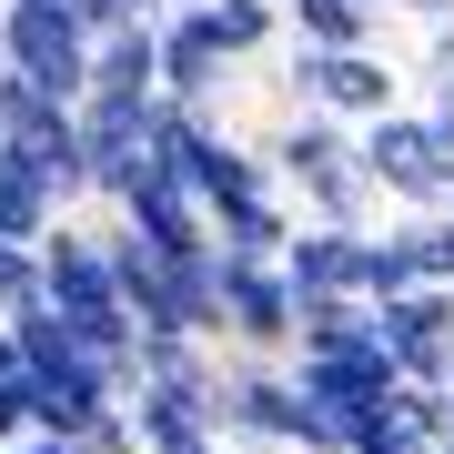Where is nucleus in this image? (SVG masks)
I'll list each match as a JSON object with an SVG mask.
<instances>
[{"label":"nucleus","mask_w":454,"mask_h":454,"mask_svg":"<svg viewBox=\"0 0 454 454\" xmlns=\"http://www.w3.org/2000/svg\"><path fill=\"white\" fill-rule=\"evenodd\" d=\"M273 182L313 212V223H364V212L384 202L373 172H364V152H354V121H333V112H303L273 142Z\"/></svg>","instance_id":"1"},{"label":"nucleus","mask_w":454,"mask_h":454,"mask_svg":"<svg viewBox=\"0 0 454 454\" xmlns=\"http://www.w3.org/2000/svg\"><path fill=\"white\" fill-rule=\"evenodd\" d=\"M354 152H364V172H373V192H384V202H404V212H454V152H444L434 112H404V101H394L384 121L354 131Z\"/></svg>","instance_id":"2"},{"label":"nucleus","mask_w":454,"mask_h":454,"mask_svg":"<svg viewBox=\"0 0 454 454\" xmlns=\"http://www.w3.org/2000/svg\"><path fill=\"white\" fill-rule=\"evenodd\" d=\"M0 61L20 71V82L82 101L91 91V31L71 0H0Z\"/></svg>","instance_id":"3"},{"label":"nucleus","mask_w":454,"mask_h":454,"mask_svg":"<svg viewBox=\"0 0 454 454\" xmlns=\"http://www.w3.org/2000/svg\"><path fill=\"white\" fill-rule=\"evenodd\" d=\"M152 131H162V91H82V152L101 202H121L152 172Z\"/></svg>","instance_id":"4"},{"label":"nucleus","mask_w":454,"mask_h":454,"mask_svg":"<svg viewBox=\"0 0 454 454\" xmlns=\"http://www.w3.org/2000/svg\"><path fill=\"white\" fill-rule=\"evenodd\" d=\"M373 343L394 354L404 384L454 394V283H414V293H394V303H373Z\"/></svg>","instance_id":"5"},{"label":"nucleus","mask_w":454,"mask_h":454,"mask_svg":"<svg viewBox=\"0 0 454 454\" xmlns=\"http://www.w3.org/2000/svg\"><path fill=\"white\" fill-rule=\"evenodd\" d=\"M293 82H303V112H333V121H384L394 112V61L384 51H303V61H293Z\"/></svg>","instance_id":"6"},{"label":"nucleus","mask_w":454,"mask_h":454,"mask_svg":"<svg viewBox=\"0 0 454 454\" xmlns=\"http://www.w3.org/2000/svg\"><path fill=\"white\" fill-rule=\"evenodd\" d=\"M223 444L293 454V444H303V384H293V373H273V364L223 373Z\"/></svg>","instance_id":"7"},{"label":"nucleus","mask_w":454,"mask_h":454,"mask_svg":"<svg viewBox=\"0 0 454 454\" xmlns=\"http://www.w3.org/2000/svg\"><path fill=\"white\" fill-rule=\"evenodd\" d=\"M293 273L283 262H243L223 253V343H243V354H273V343H293Z\"/></svg>","instance_id":"8"},{"label":"nucleus","mask_w":454,"mask_h":454,"mask_svg":"<svg viewBox=\"0 0 454 454\" xmlns=\"http://www.w3.org/2000/svg\"><path fill=\"white\" fill-rule=\"evenodd\" d=\"M232 82V41L212 20V0H172L162 11V101H212Z\"/></svg>","instance_id":"9"},{"label":"nucleus","mask_w":454,"mask_h":454,"mask_svg":"<svg viewBox=\"0 0 454 454\" xmlns=\"http://www.w3.org/2000/svg\"><path fill=\"white\" fill-rule=\"evenodd\" d=\"M121 232H142L152 253H212V212H202V192H192L182 172H162V162L121 192Z\"/></svg>","instance_id":"10"},{"label":"nucleus","mask_w":454,"mask_h":454,"mask_svg":"<svg viewBox=\"0 0 454 454\" xmlns=\"http://www.w3.org/2000/svg\"><path fill=\"white\" fill-rule=\"evenodd\" d=\"M131 424H142L152 454L212 444V434H223V373H212V384H142V394H131Z\"/></svg>","instance_id":"11"},{"label":"nucleus","mask_w":454,"mask_h":454,"mask_svg":"<svg viewBox=\"0 0 454 454\" xmlns=\"http://www.w3.org/2000/svg\"><path fill=\"white\" fill-rule=\"evenodd\" d=\"M293 384H303L313 404H333V414H364V404H384V394H404V373H394L384 343H354V354H303Z\"/></svg>","instance_id":"12"},{"label":"nucleus","mask_w":454,"mask_h":454,"mask_svg":"<svg viewBox=\"0 0 454 454\" xmlns=\"http://www.w3.org/2000/svg\"><path fill=\"white\" fill-rule=\"evenodd\" d=\"M61 182L31 142H0V243H51V223H61Z\"/></svg>","instance_id":"13"},{"label":"nucleus","mask_w":454,"mask_h":454,"mask_svg":"<svg viewBox=\"0 0 454 454\" xmlns=\"http://www.w3.org/2000/svg\"><path fill=\"white\" fill-rule=\"evenodd\" d=\"M283 273H293V303L303 293H364V223H303L283 243Z\"/></svg>","instance_id":"14"},{"label":"nucleus","mask_w":454,"mask_h":454,"mask_svg":"<svg viewBox=\"0 0 454 454\" xmlns=\"http://www.w3.org/2000/svg\"><path fill=\"white\" fill-rule=\"evenodd\" d=\"M91 91H162V20L101 31L91 41Z\"/></svg>","instance_id":"15"},{"label":"nucleus","mask_w":454,"mask_h":454,"mask_svg":"<svg viewBox=\"0 0 454 454\" xmlns=\"http://www.w3.org/2000/svg\"><path fill=\"white\" fill-rule=\"evenodd\" d=\"M293 232H303V223H293L273 192H253V202H223V212H212V253H243V262H283Z\"/></svg>","instance_id":"16"},{"label":"nucleus","mask_w":454,"mask_h":454,"mask_svg":"<svg viewBox=\"0 0 454 454\" xmlns=\"http://www.w3.org/2000/svg\"><path fill=\"white\" fill-rule=\"evenodd\" d=\"M354 343H373V303H364V293H303L293 354H354Z\"/></svg>","instance_id":"17"},{"label":"nucleus","mask_w":454,"mask_h":454,"mask_svg":"<svg viewBox=\"0 0 454 454\" xmlns=\"http://www.w3.org/2000/svg\"><path fill=\"white\" fill-rule=\"evenodd\" d=\"M293 51H364L373 41V0H283Z\"/></svg>","instance_id":"18"},{"label":"nucleus","mask_w":454,"mask_h":454,"mask_svg":"<svg viewBox=\"0 0 454 454\" xmlns=\"http://www.w3.org/2000/svg\"><path fill=\"white\" fill-rule=\"evenodd\" d=\"M414 232L394 223V232H364V303H394V293H414Z\"/></svg>","instance_id":"19"},{"label":"nucleus","mask_w":454,"mask_h":454,"mask_svg":"<svg viewBox=\"0 0 454 454\" xmlns=\"http://www.w3.org/2000/svg\"><path fill=\"white\" fill-rule=\"evenodd\" d=\"M142 384H212V333H142Z\"/></svg>","instance_id":"20"},{"label":"nucleus","mask_w":454,"mask_h":454,"mask_svg":"<svg viewBox=\"0 0 454 454\" xmlns=\"http://www.w3.org/2000/svg\"><path fill=\"white\" fill-rule=\"evenodd\" d=\"M212 20H223L232 61H253V51H262V41L283 31V0H212Z\"/></svg>","instance_id":"21"},{"label":"nucleus","mask_w":454,"mask_h":454,"mask_svg":"<svg viewBox=\"0 0 454 454\" xmlns=\"http://www.w3.org/2000/svg\"><path fill=\"white\" fill-rule=\"evenodd\" d=\"M404 232H414V273L424 283H454V212H414Z\"/></svg>","instance_id":"22"},{"label":"nucleus","mask_w":454,"mask_h":454,"mask_svg":"<svg viewBox=\"0 0 454 454\" xmlns=\"http://www.w3.org/2000/svg\"><path fill=\"white\" fill-rule=\"evenodd\" d=\"M41 303V243H0V313Z\"/></svg>","instance_id":"23"},{"label":"nucleus","mask_w":454,"mask_h":454,"mask_svg":"<svg viewBox=\"0 0 454 454\" xmlns=\"http://www.w3.org/2000/svg\"><path fill=\"white\" fill-rule=\"evenodd\" d=\"M82 454H152V444H142V424H131V404H112V414L82 424Z\"/></svg>","instance_id":"24"},{"label":"nucleus","mask_w":454,"mask_h":454,"mask_svg":"<svg viewBox=\"0 0 454 454\" xmlns=\"http://www.w3.org/2000/svg\"><path fill=\"white\" fill-rule=\"evenodd\" d=\"M71 11H82V31L101 41V31H131V20H162L172 0H71Z\"/></svg>","instance_id":"25"},{"label":"nucleus","mask_w":454,"mask_h":454,"mask_svg":"<svg viewBox=\"0 0 454 454\" xmlns=\"http://www.w3.org/2000/svg\"><path fill=\"white\" fill-rule=\"evenodd\" d=\"M20 434H31V373L0 364V444H20Z\"/></svg>","instance_id":"26"},{"label":"nucleus","mask_w":454,"mask_h":454,"mask_svg":"<svg viewBox=\"0 0 454 454\" xmlns=\"http://www.w3.org/2000/svg\"><path fill=\"white\" fill-rule=\"evenodd\" d=\"M424 71H454V11L424 20Z\"/></svg>","instance_id":"27"},{"label":"nucleus","mask_w":454,"mask_h":454,"mask_svg":"<svg viewBox=\"0 0 454 454\" xmlns=\"http://www.w3.org/2000/svg\"><path fill=\"white\" fill-rule=\"evenodd\" d=\"M424 112H434V121H454V71H434V82H424Z\"/></svg>","instance_id":"28"},{"label":"nucleus","mask_w":454,"mask_h":454,"mask_svg":"<svg viewBox=\"0 0 454 454\" xmlns=\"http://www.w3.org/2000/svg\"><path fill=\"white\" fill-rule=\"evenodd\" d=\"M0 454H82L71 434H20V444H0Z\"/></svg>","instance_id":"29"},{"label":"nucleus","mask_w":454,"mask_h":454,"mask_svg":"<svg viewBox=\"0 0 454 454\" xmlns=\"http://www.w3.org/2000/svg\"><path fill=\"white\" fill-rule=\"evenodd\" d=\"M384 11H414V20H444L454 0H384Z\"/></svg>","instance_id":"30"},{"label":"nucleus","mask_w":454,"mask_h":454,"mask_svg":"<svg viewBox=\"0 0 454 454\" xmlns=\"http://www.w3.org/2000/svg\"><path fill=\"white\" fill-rule=\"evenodd\" d=\"M182 454H232V444H223V434H212V444H182Z\"/></svg>","instance_id":"31"},{"label":"nucleus","mask_w":454,"mask_h":454,"mask_svg":"<svg viewBox=\"0 0 454 454\" xmlns=\"http://www.w3.org/2000/svg\"><path fill=\"white\" fill-rule=\"evenodd\" d=\"M444 444H454V424H444Z\"/></svg>","instance_id":"32"},{"label":"nucleus","mask_w":454,"mask_h":454,"mask_svg":"<svg viewBox=\"0 0 454 454\" xmlns=\"http://www.w3.org/2000/svg\"><path fill=\"white\" fill-rule=\"evenodd\" d=\"M373 11H384V0H373Z\"/></svg>","instance_id":"33"},{"label":"nucleus","mask_w":454,"mask_h":454,"mask_svg":"<svg viewBox=\"0 0 454 454\" xmlns=\"http://www.w3.org/2000/svg\"><path fill=\"white\" fill-rule=\"evenodd\" d=\"M293 454H303V444H293Z\"/></svg>","instance_id":"34"}]
</instances>
